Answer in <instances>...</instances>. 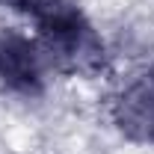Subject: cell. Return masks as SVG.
<instances>
[{
	"instance_id": "6da1fadb",
	"label": "cell",
	"mask_w": 154,
	"mask_h": 154,
	"mask_svg": "<svg viewBox=\"0 0 154 154\" xmlns=\"http://www.w3.org/2000/svg\"><path fill=\"white\" fill-rule=\"evenodd\" d=\"M0 83L15 95H42L45 89V54L33 38L18 30L0 33Z\"/></svg>"
},
{
	"instance_id": "7a4b0ae2",
	"label": "cell",
	"mask_w": 154,
	"mask_h": 154,
	"mask_svg": "<svg viewBox=\"0 0 154 154\" xmlns=\"http://www.w3.org/2000/svg\"><path fill=\"white\" fill-rule=\"evenodd\" d=\"M116 122L131 139L154 145V74H142L122 92L116 104Z\"/></svg>"
}]
</instances>
